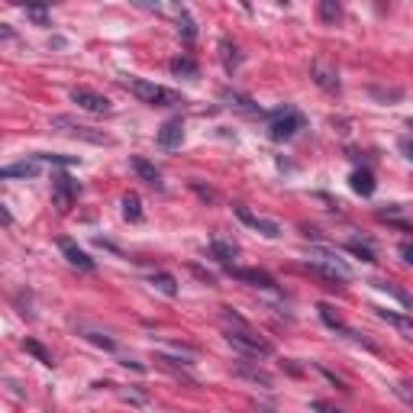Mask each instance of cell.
<instances>
[{
  "instance_id": "obj_39",
  "label": "cell",
  "mask_w": 413,
  "mask_h": 413,
  "mask_svg": "<svg viewBox=\"0 0 413 413\" xmlns=\"http://www.w3.org/2000/svg\"><path fill=\"white\" fill-rule=\"evenodd\" d=\"M410 130H413V120H410Z\"/></svg>"
},
{
  "instance_id": "obj_34",
  "label": "cell",
  "mask_w": 413,
  "mask_h": 413,
  "mask_svg": "<svg viewBox=\"0 0 413 413\" xmlns=\"http://www.w3.org/2000/svg\"><path fill=\"white\" fill-rule=\"evenodd\" d=\"M371 97H375V100H391V104H394V100H400V91L397 88H391V91H381V88H371Z\"/></svg>"
},
{
  "instance_id": "obj_6",
  "label": "cell",
  "mask_w": 413,
  "mask_h": 413,
  "mask_svg": "<svg viewBox=\"0 0 413 413\" xmlns=\"http://www.w3.org/2000/svg\"><path fill=\"white\" fill-rule=\"evenodd\" d=\"M75 197H78V185L68 175H52V203L59 207V213H68Z\"/></svg>"
},
{
  "instance_id": "obj_4",
  "label": "cell",
  "mask_w": 413,
  "mask_h": 413,
  "mask_svg": "<svg viewBox=\"0 0 413 413\" xmlns=\"http://www.w3.org/2000/svg\"><path fill=\"white\" fill-rule=\"evenodd\" d=\"M49 130L62 132V136H71V139H81V142H91V146H114V139L107 136V132L94 130V126L88 123H78V120H71V116L59 114L49 120Z\"/></svg>"
},
{
  "instance_id": "obj_35",
  "label": "cell",
  "mask_w": 413,
  "mask_h": 413,
  "mask_svg": "<svg viewBox=\"0 0 413 413\" xmlns=\"http://www.w3.org/2000/svg\"><path fill=\"white\" fill-rule=\"evenodd\" d=\"M397 149L404 152V159L413 165V139H400V142H397Z\"/></svg>"
},
{
  "instance_id": "obj_14",
  "label": "cell",
  "mask_w": 413,
  "mask_h": 413,
  "mask_svg": "<svg viewBox=\"0 0 413 413\" xmlns=\"http://www.w3.org/2000/svg\"><path fill=\"white\" fill-rule=\"evenodd\" d=\"M132 171H136V175L142 178V181H146V185H152V187H165L162 185V171L155 165H152L149 159H142V155H132Z\"/></svg>"
},
{
  "instance_id": "obj_22",
  "label": "cell",
  "mask_w": 413,
  "mask_h": 413,
  "mask_svg": "<svg viewBox=\"0 0 413 413\" xmlns=\"http://www.w3.org/2000/svg\"><path fill=\"white\" fill-rule=\"evenodd\" d=\"M400 213H404V207H387V210H378V220L391 223V226H397V229H407V233H413V220H404Z\"/></svg>"
},
{
  "instance_id": "obj_5",
  "label": "cell",
  "mask_w": 413,
  "mask_h": 413,
  "mask_svg": "<svg viewBox=\"0 0 413 413\" xmlns=\"http://www.w3.org/2000/svg\"><path fill=\"white\" fill-rule=\"evenodd\" d=\"M71 100L81 107V110H88V114H97V116H107L114 114V104L107 100L104 94H97V91H88V88H75L71 91Z\"/></svg>"
},
{
  "instance_id": "obj_8",
  "label": "cell",
  "mask_w": 413,
  "mask_h": 413,
  "mask_svg": "<svg viewBox=\"0 0 413 413\" xmlns=\"http://www.w3.org/2000/svg\"><path fill=\"white\" fill-rule=\"evenodd\" d=\"M233 210H236V217H239L242 223H246L249 229H255V233H262L265 239H278V236H281V226H278L274 220H265V217L252 213L249 207H233Z\"/></svg>"
},
{
  "instance_id": "obj_9",
  "label": "cell",
  "mask_w": 413,
  "mask_h": 413,
  "mask_svg": "<svg viewBox=\"0 0 413 413\" xmlns=\"http://www.w3.org/2000/svg\"><path fill=\"white\" fill-rule=\"evenodd\" d=\"M310 78L317 81L323 91H329V94H339V71H336V65L326 62V59H317V62L310 65Z\"/></svg>"
},
{
  "instance_id": "obj_25",
  "label": "cell",
  "mask_w": 413,
  "mask_h": 413,
  "mask_svg": "<svg viewBox=\"0 0 413 413\" xmlns=\"http://www.w3.org/2000/svg\"><path fill=\"white\" fill-rule=\"evenodd\" d=\"M320 320H323L326 326H329V329H339V333H349V326L343 323V320H339V313H336L333 307H329V304H320Z\"/></svg>"
},
{
  "instance_id": "obj_20",
  "label": "cell",
  "mask_w": 413,
  "mask_h": 413,
  "mask_svg": "<svg viewBox=\"0 0 413 413\" xmlns=\"http://www.w3.org/2000/svg\"><path fill=\"white\" fill-rule=\"evenodd\" d=\"M171 75H178V78H197V62H194L191 55H178V59H171Z\"/></svg>"
},
{
  "instance_id": "obj_21",
  "label": "cell",
  "mask_w": 413,
  "mask_h": 413,
  "mask_svg": "<svg viewBox=\"0 0 413 413\" xmlns=\"http://www.w3.org/2000/svg\"><path fill=\"white\" fill-rule=\"evenodd\" d=\"M220 59H223V68L233 75L239 68V49L233 39H220Z\"/></svg>"
},
{
  "instance_id": "obj_28",
  "label": "cell",
  "mask_w": 413,
  "mask_h": 413,
  "mask_svg": "<svg viewBox=\"0 0 413 413\" xmlns=\"http://www.w3.org/2000/svg\"><path fill=\"white\" fill-rule=\"evenodd\" d=\"M23 349H26V352H29V355H36V359L42 361L45 368H52V365H55V361H52V352H45V349H42V345L36 343V339H26V343H23Z\"/></svg>"
},
{
  "instance_id": "obj_18",
  "label": "cell",
  "mask_w": 413,
  "mask_h": 413,
  "mask_svg": "<svg viewBox=\"0 0 413 413\" xmlns=\"http://www.w3.org/2000/svg\"><path fill=\"white\" fill-rule=\"evenodd\" d=\"M210 252H213V258H217V262H223L226 268H229V262L236 258V246H233V242H226V239H217V236L210 239Z\"/></svg>"
},
{
  "instance_id": "obj_36",
  "label": "cell",
  "mask_w": 413,
  "mask_h": 413,
  "mask_svg": "<svg viewBox=\"0 0 413 413\" xmlns=\"http://www.w3.org/2000/svg\"><path fill=\"white\" fill-rule=\"evenodd\" d=\"M397 252H400V258H404L407 265H413V242H400V249H397Z\"/></svg>"
},
{
  "instance_id": "obj_29",
  "label": "cell",
  "mask_w": 413,
  "mask_h": 413,
  "mask_svg": "<svg viewBox=\"0 0 413 413\" xmlns=\"http://www.w3.org/2000/svg\"><path fill=\"white\" fill-rule=\"evenodd\" d=\"M339 17H343V7H339L336 0H323V3H320V20H323V23H336Z\"/></svg>"
},
{
  "instance_id": "obj_27",
  "label": "cell",
  "mask_w": 413,
  "mask_h": 413,
  "mask_svg": "<svg viewBox=\"0 0 413 413\" xmlns=\"http://www.w3.org/2000/svg\"><path fill=\"white\" fill-rule=\"evenodd\" d=\"M123 217L130 223H139L142 220V203H139V197H136V194H126V197H123Z\"/></svg>"
},
{
  "instance_id": "obj_24",
  "label": "cell",
  "mask_w": 413,
  "mask_h": 413,
  "mask_svg": "<svg viewBox=\"0 0 413 413\" xmlns=\"http://www.w3.org/2000/svg\"><path fill=\"white\" fill-rule=\"evenodd\" d=\"M371 284H375L378 290H384V294H391L394 300H400V304H404L407 310H413V297L407 294V290H400V288H397V284H391V281H371Z\"/></svg>"
},
{
  "instance_id": "obj_11",
  "label": "cell",
  "mask_w": 413,
  "mask_h": 413,
  "mask_svg": "<svg viewBox=\"0 0 413 413\" xmlns=\"http://www.w3.org/2000/svg\"><path fill=\"white\" fill-rule=\"evenodd\" d=\"M59 249L65 252V258H68V265H75V268H81V272H94V258H91L84 249H78L71 239H59Z\"/></svg>"
},
{
  "instance_id": "obj_30",
  "label": "cell",
  "mask_w": 413,
  "mask_h": 413,
  "mask_svg": "<svg viewBox=\"0 0 413 413\" xmlns=\"http://www.w3.org/2000/svg\"><path fill=\"white\" fill-rule=\"evenodd\" d=\"M378 317L387 320V323L400 326V329H407V333H413V317H400V313H394V310H378Z\"/></svg>"
},
{
  "instance_id": "obj_2",
  "label": "cell",
  "mask_w": 413,
  "mask_h": 413,
  "mask_svg": "<svg viewBox=\"0 0 413 413\" xmlns=\"http://www.w3.org/2000/svg\"><path fill=\"white\" fill-rule=\"evenodd\" d=\"M304 123H307V120H304V114H300L297 107H290V104L274 107L272 116H268V139L272 142L294 139L297 130H304Z\"/></svg>"
},
{
  "instance_id": "obj_10",
  "label": "cell",
  "mask_w": 413,
  "mask_h": 413,
  "mask_svg": "<svg viewBox=\"0 0 413 413\" xmlns=\"http://www.w3.org/2000/svg\"><path fill=\"white\" fill-rule=\"evenodd\" d=\"M39 171H42V159L39 155H33V159H23V162H13V165L0 168V178L3 181H17V178H39Z\"/></svg>"
},
{
  "instance_id": "obj_23",
  "label": "cell",
  "mask_w": 413,
  "mask_h": 413,
  "mask_svg": "<svg viewBox=\"0 0 413 413\" xmlns=\"http://www.w3.org/2000/svg\"><path fill=\"white\" fill-rule=\"evenodd\" d=\"M178 36H181L185 42H194V39H197V23L191 20V13H187V10H181V13H178Z\"/></svg>"
},
{
  "instance_id": "obj_1",
  "label": "cell",
  "mask_w": 413,
  "mask_h": 413,
  "mask_svg": "<svg viewBox=\"0 0 413 413\" xmlns=\"http://www.w3.org/2000/svg\"><path fill=\"white\" fill-rule=\"evenodd\" d=\"M220 320H223V336H226V343L233 345V349H239L242 355H255V359L272 355V343L262 339L258 329H252V326L239 317V313H233L229 307H223Z\"/></svg>"
},
{
  "instance_id": "obj_17",
  "label": "cell",
  "mask_w": 413,
  "mask_h": 413,
  "mask_svg": "<svg viewBox=\"0 0 413 413\" xmlns=\"http://www.w3.org/2000/svg\"><path fill=\"white\" fill-rule=\"evenodd\" d=\"M352 191L361 194V197H371L375 194V175H371L368 168H359V171H352Z\"/></svg>"
},
{
  "instance_id": "obj_33",
  "label": "cell",
  "mask_w": 413,
  "mask_h": 413,
  "mask_svg": "<svg viewBox=\"0 0 413 413\" xmlns=\"http://www.w3.org/2000/svg\"><path fill=\"white\" fill-rule=\"evenodd\" d=\"M394 394L400 397L407 407H413V381H397V384H394Z\"/></svg>"
},
{
  "instance_id": "obj_15",
  "label": "cell",
  "mask_w": 413,
  "mask_h": 413,
  "mask_svg": "<svg viewBox=\"0 0 413 413\" xmlns=\"http://www.w3.org/2000/svg\"><path fill=\"white\" fill-rule=\"evenodd\" d=\"M307 262H320V265H329V268H336V272H343L349 274V265L339 258V255L333 252V249H326V246H313L307 255Z\"/></svg>"
},
{
  "instance_id": "obj_37",
  "label": "cell",
  "mask_w": 413,
  "mask_h": 413,
  "mask_svg": "<svg viewBox=\"0 0 413 413\" xmlns=\"http://www.w3.org/2000/svg\"><path fill=\"white\" fill-rule=\"evenodd\" d=\"M126 400H132V404H146V394H139V391H123Z\"/></svg>"
},
{
  "instance_id": "obj_16",
  "label": "cell",
  "mask_w": 413,
  "mask_h": 413,
  "mask_svg": "<svg viewBox=\"0 0 413 413\" xmlns=\"http://www.w3.org/2000/svg\"><path fill=\"white\" fill-rule=\"evenodd\" d=\"M223 100H226L233 110H239V114H246V116H262V107L255 104L252 97H246V94H236V91H226L223 94Z\"/></svg>"
},
{
  "instance_id": "obj_38",
  "label": "cell",
  "mask_w": 413,
  "mask_h": 413,
  "mask_svg": "<svg viewBox=\"0 0 413 413\" xmlns=\"http://www.w3.org/2000/svg\"><path fill=\"white\" fill-rule=\"evenodd\" d=\"M0 213H3V223L10 226V223H13V217H10V207H7V203H0Z\"/></svg>"
},
{
  "instance_id": "obj_12",
  "label": "cell",
  "mask_w": 413,
  "mask_h": 413,
  "mask_svg": "<svg viewBox=\"0 0 413 413\" xmlns=\"http://www.w3.org/2000/svg\"><path fill=\"white\" fill-rule=\"evenodd\" d=\"M181 142H185V123H181V116H175L159 130V146L162 149H178Z\"/></svg>"
},
{
  "instance_id": "obj_26",
  "label": "cell",
  "mask_w": 413,
  "mask_h": 413,
  "mask_svg": "<svg viewBox=\"0 0 413 413\" xmlns=\"http://www.w3.org/2000/svg\"><path fill=\"white\" fill-rule=\"evenodd\" d=\"M345 249H349L355 258H361V262H375V249H371V242H361V239H349V242H345Z\"/></svg>"
},
{
  "instance_id": "obj_31",
  "label": "cell",
  "mask_w": 413,
  "mask_h": 413,
  "mask_svg": "<svg viewBox=\"0 0 413 413\" xmlns=\"http://www.w3.org/2000/svg\"><path fill=\"white\" fill-rule=\"evenodd\" d=\"M84 339H91L94 345H100V349H107V352H114V349H116L114 339H110L107 333H97V329H84Z\"/></svg>"
},
{
  "instance_id": "obj_3",
  "label": "cell",
  "mask_w": 413,
  "mask_h": 413,
  "mask_svg": "<svg viewBox=\"0 0 413 413\" xmlns=\"http://www.w3.org/2000/svg\"><path fill=\"white\" fill-rule=\"evenodd\" d=\"M126 88H130V94L136 97V100H142V104H149V107H178V104H185V97L178 94V91L162 88V84H152V81H146V78H130L126 81Z\"/></svg>"
},
{
  "instance_id": "obj_13",
  "label": "cell",
  "mask_w": 413,
  "mask_h": 413,
  "mask_svg": "<svg viewBox=\"0 0 413 413\" xmlns=\"http://www.w3.org/2000/svg\"><path fill=\"white\" fill-rule=\"evenodd\" d=\"M236 375L239 378H246V381H252V384H262V387H272L274 381H272V375L265 368H258V365H252L249 359H239L236 361Z\"/></svg>"
},
{
  "instance_id": "obj_7",
  "label": "cell",
  "mask_w": 413,
  "mask_h": 413,
  "mask_svg": "<svg viewBox=\"0 0 413 413\" xmlns=\"http://www.w3.org/2000/svg\"><path fill=\"white\" fill-rule=\"evenodd\" d=\"M236 281H246L252 288H262V290H278V281H274L272 274L265 272V268H236V265H229L226 268Z\"/></svg>"
},
{
  "instance_id": "obj_19",
  "label": "cell",
  "mask_w": 413,
  "mask_h": 413,
  "mask_svg": "<svg viewBox=\"0 0 413 413\" xmlns=\"http://www.w3.org/2000/svg\"><path fill=\"white\" fill-rule=\"evenodd\" d=\"M152 288L159 290V294H165V297H178V281H175V274H168V272L152 274Z\"/></svg>"
},
{
  "instance_id": "obj_32",
  "label": "cell",
  "mask_w": 413,
  "mask_h": 413,
  "mask_svg": "<svg viewBox=\"0 0 413 413\" xmlns=\"http://www.w3.org/2000/svg\"><path fill=\"white\" fill-rule=\"evenodd\" d=\"M26 20H33L36 26H52V17L45 7H26Z\"/></svg>"
}]
</instances>
